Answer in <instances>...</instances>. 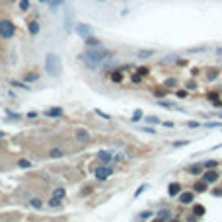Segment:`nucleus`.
I'll list each match as a JSON object with an SVG mask.
<instances>
[{"label":"nucleus","mask_w":222,"mask_h":222,"mask_svg":"<svg viewBox=\"0 0 222 222\" xmlns=\"http://www.w3.org/2000/svg\"><path fill=\"white\" fill-rule=\"evenodd\" d=\"M45 72L53 78H59L62 74V62L59 55H55V53H47L45 55Z\"/></svg>","instance_id":"f257e3e1"},{"label":"nucleus","mask_w":222,"mask_h":222,"mask_svg":"<svg viewBox=\"0 0 222 222\" xmlns=\"http://www.w3.org/2000/svg\"><path fill=\"white\" fill-rule=\"evenodd\" d=\"M16 33V28L10 20H0V37L2 39H12Z\"/></svg>","instance_id":"f03ea898"},{"label":"nucleus","mask_w":222,"mask_h":222,"mask_svg":"<svg viewBox=\"0 0 222 222\" xmlns=\"http://www.w3.org/2000/svg\"><path fill=\"white\" fill-rule=\"evenodd\" d=\"M111 173H113V168H111V166H107V164H105V166H99L96 170V179H98V181H105Z\"/></svg>","instance_id":"7ed1b4c3"},{"label":"nucleus","mask_w":222,"mask_h":222,"mask_svg":"<svg viewBox=\"0 0 222 222\" xmlns=\"http://www.w3.org/2000/svg\"><path fill=\"white\" fill-rule=\"evenodd\" d=\"M203 179L207 181L209 185L210 183H218V179H220V173L216 172V168H210V170H207V172H203Z\"/></svg>","instance_id":"20e7f679"},{"label":"nucleus","mask_w":222,"mask_h":222,"mask_svg":"<svg viewBox=\"0 0 222 222\" xmlns=\"http://www.w3.org/2000/svg\"><path fill=\"white\" fill-rule=\"evenodd\" d=\"M177 199H179L181 205H191L195 201V191H181L177 195Z\"/></svg>","instance_id":"39448f33"},{"label":"nucleus","mask_w":222,"mask_h":222,"mask_svg":"<svg viewBox=\"0 0 222 222\" xmlns=\"http://www.w3.org/2000/svg\"><path fill=\"white\" fill-rule=\"evenodd\" d=\"M74 29H76V33L80 37H84V39H86L88 35H92V28H90L88 24H76V28H74Z\"/></svg>","instance_id":"423d86ee"},{"label":"nucleus","mask_w":222,"mask_h":222,"mask_svg":"<svg viewBox=\"0 0 222 222\" xmlns=\"http://www.w3.org/2000/svg\"><path fill=\"white\" fill-rule=\"evenodd\" d=\"M74 139L78 142H88L90 140V131L88 129H76L74 131Z\"/></svg>","instance_id":"0eeeda50"},{"label":"nucleus","mask_w":222,"mask_h":222,"mask_svg":"<svg viewBox=\"0 0 222 222\" xmlns=\"http://www.w3.org/2000/svg\"><path fill=\"white\" fill-rule=\"evenodd\" d=\"M179 193H181V183H179V181L170 183V187H168V195H170V197H177Z\"/></svg>","instance_id":"6e6552de"},{"label":"nucleus","mask_w":222,"mask_h":222,"mask_svg":"<svg viewBox=\"0 0 222 222\" xmlns=\"http://www.w3.org/2000/svg\"><path fill=\"white\" fill-rule=\"evenodd\" d=\"M207 187H209V183L205 181V179H201V181H195L193 191H195V193H205V191H207Z\"/></svg>","instance_id":"1a4fd4ad"},{"label":"nucleus","mask_w":222,"mask_h":222,"mask_svg":"<svg viewBox=\"0 0 222 222\" xmlns=\"http://www.w3.org/2000/svg\"><path fill=\"white\" fill-rule=\"evenodd\" d=\"M187 172H189V173H193V176H199V173H203V172H205V166H203V164H193V166H189V168H187Z\"/></svg>","instance_id":"9d476101"},{"label":"nucleus","mask_w":222,"mask_h":222,"mask_svg":"<svg viewBox=\"0 0 222 222\" xmlns=\"http://www.w3.org/2000/svg\"><path fill=\"white\" fill-rule=\"evenodd\" d=\"M170 218H172V210H170V209H162V210H158L156 220H170Z\"/></svg>","instance_id":"9b49d317"},{"label":"nucleus","mask_w":222,"mask_h":222,"mask_svg":"<svg viewBox=\"0 0 222 222\" xmlns=\"http://www.w3.org/2000/svg\"><path fill=\"white\" fill-rule=\"evenodd\" d=\"M28 29H29V33H31V35H37V33L41 31V24L33 20V22H29V24H28Z\"/></svg>","instance_id":"f8f14e48"},{"label":"nucleus","mask_w":222,"mask_h":222,"mask_svg":"<svg viewBox=\"0 0 222 222\" xmlns=\"http://www.w3.org/2000/svg\"><path fill=\"white\" fill-rule=\"evenodd\" d=\"M209 102L214 105V107H222V102H220V98H218V94L216 92H210L209 94Z\"/></svg>","instance_id":"ddd939ff"},{"label":"nucleus","mask_w":222,"mask_h":222,"mask_svg":"<svg viewBox=\"0 0 222 222\" xmlns=\"http://www.w3.org/2000/svg\"><path fill=\"white\" fill-rule=\"evenodd\" d=\"M84 41H86V45H88V47H92V49H94V47H102L99 39H98V37H94V35H88Z\"/></svg>","instance_id":"4468645a"},{"label":"nucleus","mask_w":222,"mask_h":222,"mask_svg":"<svg viewBox=\"0 0 222 222\" xmlns=\"http://www.w3.org/2000/svg\"><path fill=\"white\" fill-rule=\"evenodd\" d=\"M45 115L47 117H62V109L61 107H51V109L45 111Z\"/></svg>","instance_id":"2eb2a0df"},{"label":"nucleus","mask_w":222,"mask_h":222,"mask_svg":"<svg viewBox=\"0 0 222 222\" xmlns=\"http://www.w3.org/2000/svg\"><path fill=\"white\" fill-rule=\"evenodd\" d=\"M205 210H207L205 205H193V216L195 218H201V216L205 214Z\"/></svg>","instance_id":"dca6fc26"},{"label":"nucleus","mask_w":222,"mask_h":222,"mask_svg":"<svg viewBox=\"0 0 222 222\" xmlns=\"http://www.w3.org/2000/svg\"><path fill=\"white\" fill-rule=\"evenodd\" d=\"M98 160H102L103 164L111 162V152H107V150H99V152H98Z\"/></svg>","instance_id":"f3484780"},{"label":"nucleus","mask_w":222,"mask_h":222,"mask_svg":"<svg viewBox=\"0 0 222 222\" xmlns=\"http://www.w3.org/2000/svg\"><path fill=\"white\" fill-rule=\"evenodd\" d=\"M29 205H31L35 210H41V209H43V201L37 199V197H31V199H29Z\"/></svg>","instance_id":"a211bd4d"},{"label":"nucleus","mask_w":222,"mask_h":222,"mask_svg":"<svg viewBox=\"0 0 222 222\" xmlns=\"http://www.w3.org/2000/svg\"><path fill=\"white\" fill-rule=\"evenodd\" d=\"M24 80L25 82H35V80H39V74H37V72H25L24 74Z\"/></svg>","instance_id":"6ab92c4d"},{"label":"nucleus","mask_w":222,"mask_h":222,"mask_svg":"<svg viewBox=\"0 0 222 222\" xmlns=\"http://www.w3.org/2000/svg\"><path fill=\"white\" fill-rule=\"evenodd\" d=\"M65 195H66V191H65V187H57L55 191H53V197H57V199H65Z\"/></svg>","instance_id":"aec40b11"},{"label":"nucleus","mask_w":222,"mask_h":222,"mask_svg":"<svg viewBox=\"0 0 222 222\" xmlns=\"http://www.w3.org/2000/svg\"><path fill=\"white\" fill-rule=\"evenodd\" d=\"M10 86H14V88H20V90H31L28 84H24V82H16V80H10Z\"/></svg>","instance_id":"412c9836"},{"label":"nucleus","mask_w":222,"mask_h":222,"mask_svg":"<svg viewBox=\"0 0 222 222\" xmlns=\"http://www.w3.org/2000/svg\"><path fill=\"white\" fill-rule=\"evenodd\" d=\"M65 152H62V148H51V152H49V156L51 158H61Z\"/></svg>","instance_id":"4be33fe9"},{"label":"nucleus","mask_w":222,"mask_h":222,"mask_svg":"<svg viewBox=\"0 0 222 222\" xmlns=\"http://www.w3.org/2000/svg\"><path fill=\"white\" fill-rule=\"evenodd\" d=\"M111 80H113V82H121V80H123V72H121V70H113Z\"/></svg>","instance_id":"5701e85b"},{"label":"nucleus","mask_w":222,"mask_h":222,"mask_svg":"<svg viewBox=\"0 0 222 222\" xmlns=\"http://www.w3.org/2000/svg\"><path fill=\"white\" fill-rule=\"evenodd\" d=\"M65 29L66 31H70V12H68V8H66V14H65Z\"/></svg>","instance_id":"b1692460"},{"label":"nucleus","mask_w":222,"mask_h":222,"mask_svg":"<svg viewBox=\"0 0 222 222\" xmlns=\"http://www.w3.org/2000/svg\"><path fill=\"white\" fill-rule=\"evenodd\" d=\"M152 55H154V51H148V49L139 51V57H140V59H148V57H152Z\"/></svg>","instance_id":"393cba45"},{"label":"nucleus","mask_w":222,"mask_h":222,"mask_svg":"<svg viewBox=\"0 0 222 222\" xmlns=\"http://www.w3.org/2000/svg\"><path fill=\"white\" fill-rule=\"evenodd\" d=\"M207 78H209V80H214V78H218V68H210L209 74H207Z\"/></svg>","instance_id":"a878e982"},{"label":"nucleus","mask_w":222,"mask_h":222,"mask_svg":"<svg viewBox=\"0 0 222 222\" xmlns=\"http://www.w3.org/2000/svg\"><path fill=\"white\" fill-rule=\"evenodd\" d=\"M203 166H205V170H210V168H216V166H218V162H216V160H207Z\"/></svg>","instance_id":"bb28decb"},{"label":"nucleus","mask_w":222,"mask_h":222,"mask_svg":"<svg viewBox=\"0 0 222 222\" xmlns=\"http://www.w3.org/2000/svg\"><path fill=\"white\" fill-rule=\"evenodd\" d=\"M20 10H22V12H28L29 10V0H20Z\"/></svg>","instance_id":"cd10ccee"},{"label":"nucleus","mask_w":222,"mask_h":222,"mask_svg":"<svg viewBox=\"0 0 222 222\" xmlns=\"http://www.w3.org/2000/svg\"><path fill=\"white\" fill-rule=\"evenodd\" d=\"M158 105H160V107H166V109H173V105H172L170 102H166V99H160V102H158Z\"/></svg>","instance_id":"c85d7f7f"},{"label":"nucleus","mask_w":222,"mask_h":222,"mask_svg":"<svg viewBox=\"0 0 222 222\" xmlns=\"http://www.w3.org/2000/svg\"><path fill=\"white\" fill-rule=\"evenodd\" d=\"M49 4H51V10H53V12H57V8L61 6V0H49Z\"/></svg>","instance_id":"c756f323"},{"label":"nucleus","mask_w":222,"mask_h":222,"mask_svg":"<svg viewBox=\"0 0 222 222\" xmlns=\"http://www.w3.org/2000/svg\"><path fill=\"white\" fill-rule=\"evenodd\" d=\"M139 74H140V76H148V74H150V68H148V66H140L139 68Z\"/></svg>","instance_id":"7c9ffc66"},{"label":"nucleus","mask_w":222,"mask_h":222,"mask_svg":"<svg viewBox=\"0 0 222 222\" xmlns=\"http://www.w3.org/2000/svg\"><path fill=\"white\" fill-rule=\"evenodd\" d=\"M140 117H142V111H140V109H136L135 113H133V121L136 123V121H140Z\"/></svg>","instance_id":"2f4dec72"},{"label":"nucleus","mask_w":222,"mask_h":222,"mask_svg":"<svg viewBox=\"0 0 222 222\" xmlns=\"http://www.w3.org/2000/svg\"><path fill=\"white\" fill-rule=\"evenodd\" d=\"M18 166H20V168H31V162H29V160H20Z\"/></svg>","instance_id":"473e14b6"},{"label":"nucleus","mask_w":222,"mask_h":222,"mask_svg":"<svg viewBox=\"0 0 222 222\" xmlns=\"http://www.w3.org/2000/svg\"><path fill=\"white\" fill-rule=\"evenodd\" d=\"M49 205H51V207H59V205H61V199H57V197H53V199L49 201Z\"/></svg>","instance_id":"72a5a7b5"},{"label":"nucleus","mask_w":222,"mask_h":222,"mask_svg":"<svg viewBox=\"0 0 222 222\" xmlns=\"http://www.w3.org/2000/svg\"><path fill=\"white\" fill-rule=\"evenodd\" d=\"M96 113L99 115V117H103L105 121H109V119H111V117H109V115H107V113H103V111H102V109H96Z\"/></svg>","instance_id":"f704fd0d"},{"label":"nucleus","mask_w":222,"mask_h":222,"mask_svg":"<svg viewBox=\"0 0 222 222\" xmlns=\"http://www.w3.org/2000/svg\"><path fill=\"white\" fill-rule=\"evenodd\" d=\"M150 216H152V213H150V210H144L142 214H139V218H142V220H144V218H150Z\"/></svg>","instance_id":"c9c22d12"},{"label":"nucleus","mask_w":222,"mask_h":222,"mask_svg":"<svg viewBox=\"0 0 222 222\" xmlns=\"http://www.w3.org/2000/svg\"><path fill=\"white\" fill-rule=\"evenodd\" d=\"M168 86H177V80L176 78H170V80H166V88Z\"/></svg>","instance_id":"e433bc0d"},{"label":"nucleus","mask_w":222,"mask_h":222,"mask_svg":"<svg viewBox=\"0 0 222 222\" xmlns=\"http://www.w3.org/2000/svg\"><path fill=\"white\" fill-rule=\"evenodd\" d=\"M213 195H214V197H222V187H218V189H213Z\"/></svg>","instance_id":"4c0bfd02"},{"label":"nucleus","mask_w":222,"mask_h":222,"mask_svg":"<svg viewBox=\"0 0 222 222\" xmlns=\"http://www.w3.org/2000/svg\"><path fill=\"white\" fill-rule=\"evenodd\" d=\"M146 187H148V185H140V187H139V191H136V193H135V197H139V195H140L142 191H144V189H146Z\"/></svg>","instance_id":"58836bf2"},{"label":"nucleus","mask_w":222,"mask_h":222,"mask_svg":"<svg viewBox=\"0 0 222 222\" xmlns=\"http://www.w3.org/2000/svg\"><path fill=\"white\" fill-rule=\"evenodd\" d=\"M146 121H148V123H160V119H158V117H146Z\"/></svg>","instance_id":"ea45409f"},{"label":"nucleus","mask_w":222,"mask_h":222,"mask_svg":"<svg viewBox=\"0 0 222 222\" xmlns=\"http://www.w3.org/2000/svg\"><path fill=\"white\" fill-rule=\"evenodd\" d=\"M140 80H142L140 74H133V82H140Z\"/></svg>","instance_id":"a19ab883"},{"label":"nucleus","mask_w":222,"mask_h":222,"mask_svg":"<svg viewBox=\"0 0 222 222\" xmlns=\"http://www.w3.org/2000/svg\"><path fill=\"white\" fill-rule=\"evenodd\" d=\"M185 144H187V140H181V142L177 140V142H173V146H185Z\"/></svg>","instance_id":"79ce46f5"},{"label":"nucleus","mask_w":222,"mask_h":222,"mask_svg":"<svg viewBox=\"0 0 222 222\" xmlns=\"http://www.w3.org/2000/svg\"><path fill=\"white\" fill-rule=\"evenodd\" d=\"M187 127H191V129H195V127H199V123H195V121H189Z\"/></svg>","instance_id":"37998d69"},{"label":"nucleus","mask_w":222,"mask_h":222,"mask_svg":"<svg viewBox=\"0 0 222 222\" xmlns=\"http://www.w3.org/2000/svg\"><path fill=\"white\" fill-rule=\"evenodd\" d=\"M166 92H168V88H166V90H156V96H164Z\"/></svg>","instance_id":"c03bdc74"},{"label":"nucleus","mask_w":222,"mask_h":222,"mask_svg":"<svg viewBox=\"0 0 222 222\" xmlns=\"http://www.w3.org/2000/svg\"><path fill=\"white\" fill-rule=\"evenodd\" d=\"M177 96H179V98H185V96H187V92H185V90H179Z\"/></svg>","instance_id":"a18cd8bd"},{"label":"nucleus","mask_w":222,"mask_h":222,"mask_svg":"<svg viewBox=\"0 0 222 222\" xmlns=\"http://www.w3.org/2000/svg\"><path fill=\"white\" fill-rule=\"evenodd\" d=\"M187 88H189V90H197V88H195V82H193V80L187 84Z\"/></svg>","instance_id":"49530a36"},{"label":"nucleus","mask_w":222,"mask_h":222,"mask_svg":"<svg viewBox=\"0 0 222 222\" xmlns=\"http://www.w3.org/2000/svg\"><path fill=\"white\" fill-rule=\"evenodd\" d=\"M216 53H220V55H222V49H216Z\"/></svg>","instance_id":"de8ad7c7"},{"label":"nucleus","mask_w":222,"mask_h":222,"mask_svg":"<svg viewBox=\"0 0 222 222\" xmlns=\"http://www.w3.org/2000/svg\"><path fill=\"white\" fill-rule=\"evenodd\" d=\"M41 2H49V0H41Z\"/></svg>","instance_id":"09e8293b"}]
</instances>
